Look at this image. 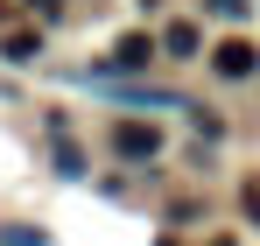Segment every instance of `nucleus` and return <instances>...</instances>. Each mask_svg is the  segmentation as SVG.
<instances>
[{
  "mask_svg": "<svg viewBox=\"0 0 260 246\" xmlns=\"http://www.w3.org/2000/svg\"><path fill=\"white\" fill-rule=\"evenodd\" d=\"M162 49H169V56H190V49H197V28H190V21H176L169 36H162Z\"/></svg>",
  "mask_w": 260,
  "mask_h": 246,
  "instance_id": "nucleus-4",
  "label": "nucleus"
},
{
  "mask_svg": "<svg viewBox=\"0 0 260 246\" xmlns=\"http://www.w3.org/2000/svg\"><path fill=\"white\" fill-rule=\"evenodd\" d=\"M218 14H232V21H239V14H246V0H211Z\"/></svg>",
  "mask_w": 260,
  "mask_h": 246,
  "instance_id": "nucleus-7",
  "label": "nucleus"
},
{
  "mask_svg": "<svg viewBox=\"0 0 260 246\" xmlns=\"http://www.w3.org/2000/svg\"><path fill=\"white\" fill-rule=\"evenodd\" d=\"M148 56H155V42H148V36H120V49H113V64H120V71H141Z\"/></svg>",
  "mask_w": 260,
  "mask_h": 246,
  "instance_id": "nucleus-3",
  "label": "nucleus"
},
{
  "mask_svg": "<svg viewBox=\"0 0 260 246\" xmlns=\"http://www.w3.org/2000/svg\"><path fill=\"white\" fill-rule=\"evenodd\" d=\"M0 246H43V232L36 225H14V232H0Z\"/></svg>",
  "mask_w": 260,
  "mask_h": 246,
  "instance_id": "nucleus-5",
  "label": "nucleus"
},
{
  "mask_svg": "<svg viewBox=\"0 0 260 246\" xmlns=\"http://www.w3.org/2000/svg\"><path fill=\"white\" fill-rule=\"evenodd\" d=\"M239 204H246V218L260 225V183H246V190H239Z\"/></svg>",
  "mask_w": 260,
  "mask_h": 246,
  "instance_id": "nucleus-6",
  "label": "nucleus"
},
{
  "mask_svg": "<svg viewBox=\"0 0 260 246\" xmlns=\"http://www.w3.org/2000/svg\"><path fill=\"white\" fill-rule=\"evenodd\" d=\"M162 246H176V239H162Z\"/></svg>",
  "mask_w": 260,
  "mask_h": 246,
  "instance_id": "nucleus-8",
  "label": "nucleus"
},
{
  "mask_svg": "<svg viewBox=\"0 0 260 246\" xmlns=\"http://www.w3.org/2000/svg\"><path fill=\"white\" fill-rule=\"evenodd\" d=\"M211 64H218V78H246L260 56H253V42H239V36H232V42H218V49H211Z\"/></svg>",
  "mask_w": 260,
  "mask_h": 246,
  "instance_id": "nucleus-2",
  "label": "nucleus"
},
{
  "mask_svg": "<svg viewBox=\"0 0 260 246\" xmlns=\"http://www.w3.org/2000/svg\"><path fill=\"white\" fill-rule=\"evenodd\" d=\"M113 148H120L127 162H148V155L162 148V134H155L148 120H120V127H113Z\"/></svg>",
  "mask_w": 260,
  "mask_h": 246,
  "instance_id": "nucleus-1",
  "label": "nucleus"
}]
</instances>
